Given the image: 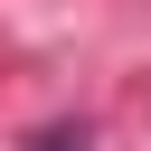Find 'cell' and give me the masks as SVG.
Returning a JSON list of instances; mask_svg holds the SVG:
<instances>
[{"label": "cell", "instance_id": "6da1fadb", "mask_svg": "<svg viewBox=\"0 0 151 151\" xmlns=\"http://www.w3.org/2000/svg\"><path fill=\"white\" fill-rule=\"evenodd\" d=\"M28 151H85V123H47V132H38Z\"/></svg>", "mask_w": 151, "mask_h": 151}]
</instances>
